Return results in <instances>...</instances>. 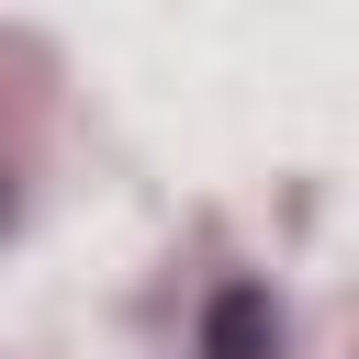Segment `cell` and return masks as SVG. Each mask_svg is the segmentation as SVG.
<instances>
[{
	"label": "cell",
	"instance_id": "cell-1",
	"mask_svg": "<svg viewBox=\"0 0 359 359\" xmlns=\"http://www.w3.org/2000/svg\"><path fill=\"white\" fill-rule=\"evenodd\" d=\"M202 337H213V359H280V314H269V292H213V314H202Z\"/></svg>",
	"mask_w": 359,
	"mask_h": 359
}]
</instances>
